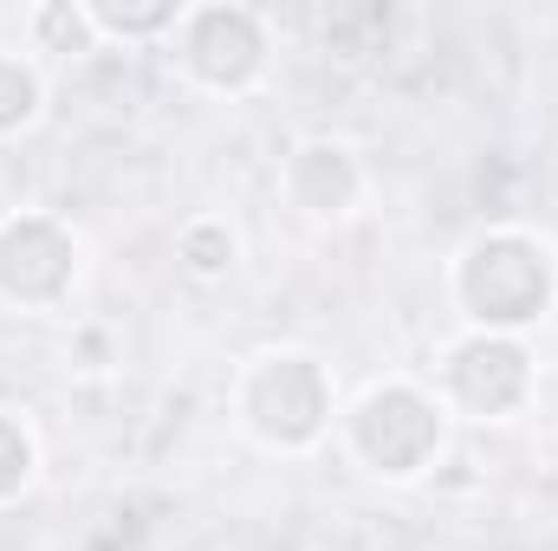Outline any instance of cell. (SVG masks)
Instances as JSON below:
<instances>
[{
	"instance_id": "1",
	"label": "cell",
	"mask_w": 558,
	"mask_h": 551,
	"mask_svg": "<svg viewBox=\"0 0 558 551\" xmlns=\"http://www.w3.org/2000/svg\"><path fill=\"white\" fill-rule=\"evenodd\" d=\"M448 298L468 331L526 338L558 305V254L533 228H487L448 260Z\"/></svg>"
},
{
	"instance_id": "2",
	"label": "cell",
	"mask_w": 558,
	"mask_h": 551,
	"mask_svg": "<svg viewBox=\"0 0 558 551\" xmlns=\"http://www.w3.org/2000/svg\"><path fill=\"white\" fill-rule=\"evenodd\" d=\"M234 428L267 448V454H312L331 428H338V383L325 370V357L299 351V344H267L234 370L228 390Z\"/></svg>"
},
{
	"instance_id": "3",
	"label": "cell",
	"mask_w": 558,
	"mask_h": 551,
	"mask_svg": "<svg viewBox=\"0 0 558 551\" xmlns=\"http://www.w3.org/2000/svg\"><path fill=\"white\" fill-rule=\"evenodd\" d=\"M331 434L371 480L410 487L448 454V409L416 377H377V383H364V396L351 409H338Z\"/></svg>"
},
{
	"instance_id": "4",
	"label": "cell",
	"mask_w": 558,
	"mask_h": 551,
	"mask_svg": "<svg viewBox=\"0 0 558 551\" xmlns=\"http://www.w3.org/2000/svg\"><path fill=\"white\" fill-rule=\"evenodd\" d=\"M448 421H513V415L533 403L539 390V364L526 351V338H494V331H461L441 364H435V383Z\"/></svg>"
},
{
	"instance_id": "5",
	"label": "cell",
	"mask_w": 558,
	"mask_h": 551,
	"mask_svg": "<svg viewBox=\"0 0 558 551\" xmlns=\"http://www.w3.org/2000/svg\"><path fill=\"white\" fill-rule=\"evenodd\" d=\"M169 59H175V72L195 85V91H208V98H241V91H254L260 78H267V65H274V33H267V13H254V7H182V20H175V33H169Z\"/></svg>"
},
{
	"instance_id": "6",
	"label": "cell",
	"mask_w": 558,
	"mask_h": 551,
	"mask_svg": "<svg viewBox=\"0 0 558 551\" xmlns=\"http://www.w3.org/2000/svg\"><path fill=\"white\" fill-rule=\"evenodd\" d=\"M78 279H85V241L65 215L20 208L0 221V305L7 311H26V318L65 311Z\"/></svg>"
},
{
	"instance_id": "7",
	"label": "cell",
	"mask_w": 558,
	"mask_h": 551,
	"mask_svg": "<svg viewBox=\"0 0 558 551\" xmlns=\"http://www.w3.org/2000/svg\"><path fill=\"white\" fill-rule=\"evenodd\" d=\"M279 195L312 221V228H338L364 208L371 195V169L344 137H305L292 143V156L279 162Z\"/></svg>"
},
{
	"instance_id": "8",
	"label": "cell",
	"mask_w": 558,
	"mask_h": 551,
	"mask_svg": "<svg viewBox=\"0 0 558 551\" xmlns=\"http://www.w3.org/2000/svg\"><path fill=\"white\" fill-rule=\"evenodd\" d=\"M241 228L228 215H189L175 228V273L195 279V285H228L241 273Z\"/></svg>"
},
{
	"instance_id": "9",
	"label": "cell",
	"mask_w": 558,
	"mask_h": 551,
	"mask_svg": "<svg viewBox=\"0 0 558 551\" xmlns=\"http://www.w3.org/2000/svg\"><path fill=\"white\" fill-rule=\"evenodd\" d=\"M39 118H46V65L33 52L0 46V143L26 137Z\"/></svg>"
},
{
	"instance_id": "10",
	"label": "cell",
	"mask_w": 558,
	"mask_h": 551,
	"mask_svg": "<svg viewBox=\"0 0 558 551\" xmlns=\"http://www.w3.org/2000/svg\"><path fill=\"white\" fill-rule=\"evenodd\" d=\"M98 46V33H92V20H85V0H46V7H33L26 13V52L39 59V52H52V59H78V52H92Z\"/></svg>"
},
{
	"instance_id": "11",
	"label": "cell",
	"mask_w": 558,
	"mask_h": 551,
	"mask_svg": "<svg viewBox=\"0 0 558 551\" xmlns=\"http://www.w3.org/2000/svg\"><path fill=\"white\" fill-rule=\"evenodd\" d=\"M85 20L98 39H124V46H149V39H169L182 7L175 0H156V7H111V0H85Z\"/></svg>"
},
{
	"instance_id": "12",
	"label": "cell",
	"mask_w": 558,
	"mask_h": 551,
	"mask_svg": "<svg viewBox=\"0 0 558 551\" xmlns=\"http://www.w3.org/2000/svg\"><path fill=\"white\" fill-rule=\"evenodd\" d=\"M39 474V448H33V428L20 415L0 409V506H13Z\"/></svg>"
}]
</instances>
